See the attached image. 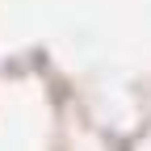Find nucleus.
<instances>
[]
</instances>
